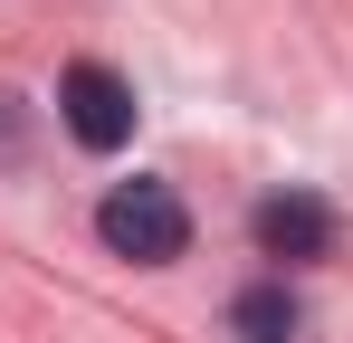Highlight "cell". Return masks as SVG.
Masks as SVG:
<instances>
[{"label":"cell","mask_w":353,"mask_h":343,"mask_svg":"<svg viewBox=\"0 0 353 343\" xmlns=\"http://www.w3.org/2000/svg\"><path fill=\"white\" fill-rule=\"evenodd\" d=\"M58 124L86 143V153H124V143H134V86H124L115 67L77 57V67L58 76Z\"/></svg>","instance_id":"obj_2"},{"label":"cell","mask_w":353,"mask_h":343,"mask_svg":"<svg viewBox=\"0 0 353 343\" xmlns=\"http://www.w3.org/2000/svg\"><path fill=\"white\" fill-rule=\"evenodd\" d=\"M96 238L115 258H134V267H172L181 248H191V210H181L172 181H115L105 210H96Z\"/></svg>","instance_id":"obj_1"},{"label":"cell","mask_w":353,"mask_h":343,"mask_svg":"<svg viewBox=\"0 0 353 343\" xmlns=\"http://www.w3.org/2000/svg\"><path fill=\"white\" fill-rule=\"evenodd\" d=\"M230 324H239V343H296V295L277 277H258V286H239V305H230Z\"/></svg>","instance_id":"obj_4"},{"label":"cell","mask_w":353,"mask_h":343,"mask_svg":"<svg viewBox=\"0 0 353 343\" xmlns=\"http://www.w3.org/2000/svg\"><path fill=\"white\" fill-rule=\"evenodd\" d=\"M248 229H258V258H277V267H315V258H334V238H344V220H334L315 191H268Z\"/></svg>","instance_id":"obj_3"},{"label":"cell","mask_w":353,"mask_h":343,"mask_svg":"<svg viewBox=\"0 0 353 343\" xmlns=\"http://www.w3.org/2000/svg\"><path fill=\"white\" fill-rule=\"evenodd\" d=\"M19 153V96H0V163Z\"/></svg>","instance_id":"obj_5"}]
</instances>
